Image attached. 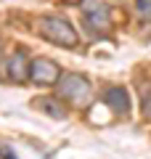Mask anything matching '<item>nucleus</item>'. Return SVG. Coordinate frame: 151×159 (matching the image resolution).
<instances>
[{
  "label": "nucleus",
  "mask_w": 151,
  "mask_h": 159,
  "mask_svg": "<svg viewBox=\"0 0 151 159\" xmlns=\"http://www.w3.org/2000/svg\"><path fill=\"white\" fill-rule=\"evenodd\" d=\"M40 34L56 45H66V48H74L77 45V32L74 27L66 21V19H58V16H48L40 21Z\"/></svg>",
  "instance_id": "f257e3e1"
},
{
  "label": "nucleus",
  "mask_w": 151,
  "mask_h": 159,
  "mask_svg": "<svg viewBox=\"0 0 151 159\" xmlns=\"http://www.w3.org/2000/svg\"><path fill=\"white\" fill-rule=\"evenodd\" d=\"M61 98L66 101H74V103H85L90 98V82L82 77V74H66L61 80Z\"/></svg>",
  "instance_id": "f03ea898"
},
{
  "label": "nucleus",
  "mask_w": 151,
  "mask_h": 159,
  "mask_svg": "<svg viewBox=\"0 0 151 159\" xmlns=\"http://www.w3.org/2000/svg\"><path fill=\"white\" fill-rule=\"evenodd\" d=\"M58 77H61V69L50 58H37L29 64V80L37 85H53V82H58Z\"/></svg>",
  "instance_id": "7ed1b4c3"
},
{
  "label": "nucleus",
  "mask_w": 151,
  "mask_h": 159,
  "mask_svg": "<svg viewBox=\"0 0 151 159\" xmlns=\"http://www.w3.org/2000/svg\"><path fill=\"white\" fill-rule=\"evenodd\" d=\"M82 13H85V21H88L90 27H95L98 32L109 27V8L103 6V3H98V0H85Z\"/></svg>",
  "instance_id": "20e7f679"
},
{
  "label": "nucleus",
  "mask_w": 151,
  "mask_h": 159,
  "mask_svg": "<svg viewBox=\"0 0 151 159\" xmlns=\"http://www.w3.org/2000/svg\"><path fill=\"white\" fill-rule=\"evenodd\" d=\"M6 69H8V77L16 80V82H24V80H29V61H27V56H24L21 51L11 56V61H8V66H6Z\"/></svg>",
  "instance_id": "39448f33"
},
{
  "label": "nucleus",
  "mask_w": 151,
  "mask_h": 159,
  "mask_svg": "<svg viewBox=\"0 0 151 159\" xmlns=\"http://www.w3.org/2000/svg\"><path fill=\"white\" fill-rule=\"evenodd\" d=\"M103 101H106L117 114L130 111V96H127V90H122V88H109V90L103 93Z\"/></svg>",
  "instance_id": "423d86ee"
},
{
  "label": "nucleus",
  "mask_w": 151,
  "mask_h": 159,
  "mask_svg": "<svg viewBox=\"0 0 151 159\" xmlns=\"http://www.w3.org/2000/svg\"><path fill=\"white\" fill-rule=\"evenodd\" d=\"M37 106H43L45 111L50 114V117H56V119H64V117H66V109H64L61 103L50 101V98H43V101H37Z\"/></svg>",
  "instance_id": "0eeeda50"
},
{
  "label": "nucleus",
  "mask_w": 151,
  "mask_h": 159,
  "mask_svg": "<svg viewBox=\"0 0 151 159\" xmlns=\"http://www.w3.org/2000/svg\"><path fill=\"white\" fill-rule=\"evenodd\" d=\"M135 8H138V13L140 16H149V0H135Z\"/></svg>",
  "instance_id": "6e6552de"
}]
</instances>
